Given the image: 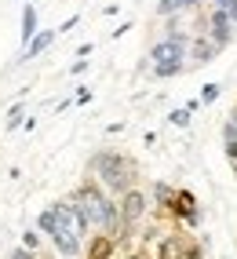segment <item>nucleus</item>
Masks as SVG:
<instances>
[{
	"mask_svg": "<svg viewBox=\"0 0 237 259\" xmlns=\"http://www.w3.org/2000/svg\"><path fill=\"white\" fill-rule=\"evenodd\" d=\"M168 212H172L175 219H182V223H190V227H197V223H201V208H197V201H194L190 190H175Z\"/></svg>",
	"mask_w": 237,
	"mask_h": 259,
	"instance_id": "3",
	"label": "nucleus"
},
{
	"mask_svg": "<svg viewBox=\"0 0 237 259\" xmlns=\"http://www.w3.org/2000/svg\"><path fill=\"white\" fill-rule=\"evenodd\" d=\"M143 212H146V197L139 194V190H128V194L121 197V223L124 227H135V223L143 219Z\"/></svg>",
	"mask_w": 237,
	"mask_h": 259,
	"instance_id": "6",
	"label": "nucleus"
},
{
	"mask_svg": "<svg viewBox=\"0 0 237 259\" xmlns=\"http://www.w3.org/2000/svg\"><path fill=\"white\" fill-rule=\"evenodd\" d=\"M223 150H226L230 164H237V128L233 124H223Z\"/></svg>",
	"mask_w": 237,
	"mask_h": 259,
	"instance_id": "10",
	"label": "nucleus"
},
{
	"mask_svg": "<svg viewBox=\"0 0 237 259\" xmlns=\"http://www.w3.org/2000/svg\"><path fill=\"white\" fill-rule=\"evenodd\" d=\"M233 176H237V164H233Z\"/></svg>",
	"mask_w": 237,
	"mask_h": 259,
	"instance_id": "22",
	"label": "nucleus"
},
{
	"mask_svg": "<svg viewBox=\"0 0 237 259\" xmlns=\"http://www.w3.org/2000/svg\"><path fill=\"white\" fill-rule=\"evenodd\" d=\"M219 95H223V84H205L201 88V102H215Z\"/></svg>",
	"mask_w": 237,
	"mask_h": 259,
	"instance_id": "15",
	"label": "nucleus"
},
{
	"mask_svg": "<svg viewBox=\"0 0 237 259\" xmlns=\"http://www.w3.org/2000/svg\"><path fill=\"white\" fill-rule=\"evenodd\" d=\"M219 8H223V11L230 15V22L237 26V0H219Z\"/></svg>",
	"mask_w": 237,
	"mask_h": 259,
	"instance_id": "18",
	"label": "nucleus"
},
{
	"mask_svg": "<svg viewBox=\"0 0 237 259\" xmlns=\"http://www.w3.org/2000/svg\"><path fill=\"white\" fill-rule=\"evenodd\" d=\"M77 102H80V106H84V102H91V92H88V88H80V92H77Z\"/></svg>",
	"mask_w": 237,
	"mask_h": 259,
	"instance_id": "20",
	"label": "nucleus"
},
{
	"mask_svg": "<svg viewBox=\"0 0 237 259\" xmlns=\"http://www.w3.org/2000/svg\"><path fill=\"white\" fill-rule=\"evenodd\" d=\"M22 117H26V102H15V106L8 110V128H19Z\"/></svg>",
	"mask_w": 237,
	"mask_h": 259,
	"instance_id": "13",
	"label": "nucleus"
},
{
	"mask_svg": "<svg viewBox=\"0 0 237 259\" xmlns=\"http://www.w3.org/2000/svg\"><path fill=\"white\" fill-rule=\"evenodd\" d=\"M110 252H113V245H110V237H99L88 259H110Z\"/></svg>",
	"mask_w": 237,
	"mask_h": 259,
	"instance_id": "12",
	"label": "nucleus"
},
{
	"mask_svg": "<svg viewBox=\"0 0 237 259\" xmlns=\"http://www.w3.org/2000/svg\"><path fill=\"white\" fill-rule=\"evenodd\" d=\"M208 40L212 44H219V48H226L230 40H233V22H230V15L215 4V11H212V19H208Z\"/></svg>",
	"mask_w": 237,
	"mask_h": 259,
	"instance_id": "4",
	"label": "nucleus"
},
{
	"mask_svg": "<svg viewBox=\"0 0 237 259\" xmlns=\"http://www.w3.org/2000/svg\"><path fill=\"white\" fill-rule=\"evenodd\" d=\"M22 248L37 252V248H40V234H37V230H26V234H22Z\"/></svg>",
	"mask_w": 237,
	"mask_h": 259,
	"instance_id": "17",
	"label": "nucleus"
},
{
	"mask_svg": "<svg viewBox=\"0 0 237 259\" xmlns=\"http://www.w3.org/2000/svg\"><path fill=\"white\" fill-rule=\"evenodd\" d=\"M33 29H37V8L26 4L22 8V40H33Z\"/></svg>",
	"mask_w": 237,
	"mask_h": 259,
	"instance_id": "11",
	"label": "nucleus"
},
{
	"mask_svg": "<svg viewBox=\"0 0 237 259\" xmlns=\"http://www.w3.org/2000/svg\"><path fill=\"white\" fill-rule=\"evenodd\" d=\"M8 259H37V252H29V248H15Z\"/></svg>",
	"mask_w": 237,
	"mask_h": 259,
	"instance_id": "19",
	"label": "nucleus"
},
{
	"mask_svg": "<svg viewBox=\"0 0 237 259\" xmlns=\"http://www.w3.org/2000/svg\"><path fill=\"white\" fill-rule=\"evenodd\" d=\"M95 176L99 183H103L106 190H113V194H128V190H135V176H139V168H135L124 153H117V150H103V153H95Z\"/></svg>",
	"mask_w": 237,
	"mask_h": 259,
	"instance_id": "1",
	"label": "nucleus"
},
{
	"mask_svg": "<svg viewBox=\"0 0 237 259\" xmlns=\"http://www.w3.org/2000/svg\"><path fill=\"white\" fill-rule=\"evenodd\" d=\"M230 124H233V128H237V106H233V117H230Z\"/></svg>",
	"mask_w": 237,
	"mask_h": 259,
	"instance_id": "21",
	"label": "nucleus"
},
{
	"mask_svg": "<svg viewBox=\"0 0 237 259\" xmlns=\"http://www.w3.org/2000/svg\"><path fill=\"white\" fill-rule=\"evenodd\" d=\"M52 241H55V252H59L62 259H77L80 248H84V237H80L77 230H59Z\"/></svg>",
	"mask_w": 237,
	"mask_h": 259,
	"instance_id": "8",
	"label": "nucleus"
},
{
	"mask_svg": "<svg viewBox=\"0 0 237 259\" xmlns=\"http://www.w3.org/2000/svg\"><path fill=\"white\" fill-rule=\"evenodd\" d=\"M219 44H212L208 37H190V44H186V62H194V66H205L219 55Z\"/></svg>",
	"mask_w": 237,
	"mask_h": 259,
	"instance_id": "5",
	"label": "nucleus"
},
{
	"mask_svg": "<svg viewBox=\"0 0 237 259\" xmlns=\"http://www.w3.org/2000/svg\"><path fill=\"white\" fill-rule=\"evenodd\" d=\"M157 255L161 259H197V248L186 237H168V241H161Z\"/></svg>",
	"mask_w": 237,
	"mask_h": 259,
	"instance_id": "7",
	"label": "nucleus"
},
{
	"mask_svg": "<svg viewBox=\"0 0 237 259\" xmlns=\"http://www.w3.org/2000/svg\"><path fill=\"white\" fill-rule=\"evenodd\" d=\"M154 197L168 208V204H172V197H175V190H172V186H164V183H157V186H154Z\"/></svg>",
	"mask_w": 237,
	"mask_h": 259,
	"instance_id": "14",
	"label": "nucleus"
},
{
	"mask_svg": "<svg viewBox=\"0 0 237 259\" xmlns=\"http://www.w3.org/2000/svg\"><path fill=\"white\" fill-rule=\"evenodd\" d=\"M55 40V29H44V33H37V37H33L29 44H26V51H22V59H33V55H40V51L48 48Z\"/></svg>",
	"mask_w": 237,
	"mask_h": 259,
	"instance_id": "9",
	"label": "nucleus"
},
{
	"mask_svg": "<svg viewBox=\"0 0 237 259\" xmlns=\"http://www.w3.org/2000/svg\"><path fill=\"white\" fill-rule=\"evenodd\" d=\"M168 120H172L175 128H186V124H190V110H186V106H182V110H172V113H168Z\"/></svg>",
	"mask_w": 237,
	"mask_h": 259,
	"instance_id": "16",
	"label": "nucleus"
},
{
	"mask_svg": "<svg viewBox=\"0 0 237 259\" xmlns=\"http://www.w3.org/2000/svg\"><path fill=\"white\" fill-rule=\"evenodd\" d=\"M186 44H190V37L175 33V37H164L150 48V62H154L157 77H179L186 70Z\"/></svg>",
	"mask_w": 237,
	"mask_h": 259,
	"instance_id": "2",
	"label": "nucleus"
}]
</instances>
